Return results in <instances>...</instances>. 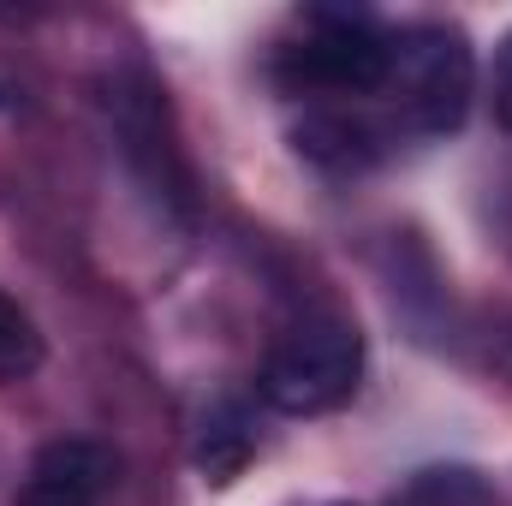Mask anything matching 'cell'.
I'll return each mask as SVG.
<instances>
[{"instance_id": "cell-2", "label": "cell", "mask_w": 512, "mask_h": 506, "mask_svg": "<svg viewBox=\"0 0 512 506\" xmlns=\"http://www.w3.org/2000/svg\"><path fill=\"white\" fill-rule=\"evenodd\" d=\"M364 381V334L340 310L298 316L262 358L256 393L280 417H328L340 411Z\"/></svg>"}, {"instance_id": "cell-8", "label": "cell", "mask_w": 512, "mask_h": 506, "mask_svg": "<svg viewBox=\"0 0 512 506\" xmlns=\"http://www.w3.org/2000/svg\"><path fill=\"white\" fill-rule=\"evenodd\" d=\"M393 506H501V489L477 465H423L405 477Z\"/></svg>"}, {"instance_id": "cell-5", "label": "cell", "mask_w": 512, "mask_h": 506, "mask_svg": "<svg viewBox=\"0 0 512 506\" xmlns=\"http://www.w3.org/2000/svg\"><path fill=\"white\" fill-rule=\"evenodd\" d=\"M108 477H114L108 447H96V441H48L30 459L12 506H96Z\"/></svg>"}, {"instance_id": "cell-6", "label": "cell", "mask_w": 512, "mask_h": 506, "mask_svg": "<svg viewBox=\"0 0 512 506\" xmlns=\"http://www.w3.org/2000/svg\"><path fill=\"white\" fill-rule=\"evenodd\" d=\"M298 137V155L328 167V173H364L370 161H382L387 137L382 126H370L364 114H346V108H316L304 114V126L292 131Z\"/></svg>"}, {"instance_id": "cell-4", "label": "cell", "mask_w": 512, "mask_h": 506, "mask_svg": "<svg viewBox=\"0 0 512 506\" xmlns=\"http://www.w3.org/2000/svg\"><path fill=\"white\" fill-rule=\"evenodd\" d=\"M102 114H108V131L120 143V161L131 167V179L173 221H191V167H185L179 131L167 114V90L143 66H120L102 84Z\"/></svg>"}, {"instance_id": "cell-7", "label": "cell", "mask_w": 512, "mask_h": 506, "mask_svg": "<svg viewBox=\"0 0 512 506\" xmlns=\"http://www.w3.org/2000/svg\"><path fill=\"white\" fill-rule=\"evenodd\" d=\"M251 453H256L251 411H245L239 399L209 405L203 423H197V471H203L209 483H233V477L251 465Z\"/></svg>"}, {"instance_id": "cell-3", "label": "cell", "mask_w": 512, "mask_h": 506, "mask_svg": "<svg viewBox=\"0 0 512 506\" xmlns=\"http://www.w3.org/2000/svg\"><path fill=\"white\" fill-rule=\"evenodd\" d=\"M382 96L405 137H447L465 126L477 96V54L459 24H405L393 30V66Z\"/></svg>"}, {"instance_id": "cell-9", "label": "cell", "mask_w": 512, "mask_h": 506, "mask_svg": "<svg viewBox=\"0 0 512 506\" xmlns=\"http://www.w3.org/2000/svg\"><path fill=\"white\" fill-rule=\"evenodd\" d=\"M36 370H42V334H36L30 310L0 292V387L30 381Z\"/></svg>"}, {"instance_id": "cell-1", "label": "cell", "mask_w": 512, "mask_h": 506, "mask_svg": "<svg viewBox=\"0 0 512 506\" xmlns=\"http://www.w3.org/2000/svg\"><path fill=\"white\" fill-rule=\"evenodd\" d=\"M393 30L364 6H304L298 36L274 48V84L292 96H382Z\"/></svg>"}, {"instance_id": "cell-10", "label": "cell", "mask_w": 512, "mask_h": 506, "mask_svg": "<svg viewBox=\"0 0 512 506\" xmlns=\"http://www.w3.org/2000/svg\"><path fill=\"white\" fill-rule=\"evenodd\" d=\"M495 126L512 131V30L501 36V48H495Z\"/></svg>"}]
</instances>
